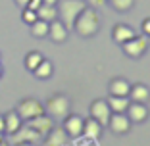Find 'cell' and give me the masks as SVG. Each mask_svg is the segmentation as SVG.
I'll use <instances>...</instances> for the list:
<instances>
[{
    "label": "cell",
    "mask_w": 150,
    "mask_h": 146,
    "mask_svg": "<svg viewBox=\"0 0 150 146\" xmlns=\"http://www.w3.org/2000/svg\"><path fill=\"white\" fill-rule=\"evenodd\" d=\"M73 31L81 39H93L100 31V16H98V12L94 8H91V6H85L73 23Z\"/></svg>",
    "instance_id": "6da1fadb"
},
{
    "label": "cell",
    "mask_w": 150,
    "mask_h": 146,
    "mask_svg": "<svg viewBox=\"0 0 150 146\" xmlns=\"http://www.w3.org/2000/svg\"><path fill=\"white\" fill-rule=\"evenodd\" d=\"M85 6H87L85 0H58V4H56L58 19L71 31L75 19H77V16L81 13V10H83Z\"/></svg>",
    "instance_id": "7a4b0ae2"
},
{
    "label": "cell",
    "mask_w": 150,
    "mask_h": 146,
    "mask_svg": "<svg viewBox=\"0 0 150 146\" xmlns=\"http://www.w3.org/2000/svg\"><path fill=\"white\" fill-rule=\"evenodd\" d=\"M69 111H71V100H69L67 94L56 92V94H52V96L46 98L44 114H48L52 119H64Z\"/></svg>",
    "instance_id": "3957f363"
},
{
    "label": "cell",
    "mask_w": 150,
    "mask_h": 146,
    "mask_svg": "<svg viewBox=\"0 0 150 146\" xmlns=\"http://www.w3.org/2000/svg\"><path fill=\"white\" fill-rule=\"evenodd\" d=\"M16 111H18V115L23 121H29L33 117H37V115L44 114V104L39 102L37 98H23V100L18 102Z\"/></svg>",
    "instance_id": "277c9868"
},
{
    "label": "cell",
    "mask_w": 150,
    "mask_h": 146,
    "mask_svg": "<svg viewBox=\"0 0 150 146\" xmlns=\"http://www.w3.org/2000/svg\"><path fill=\"white\" fill-rule=\"evenodd\" d=\"M121 48H123V52H125L127 58L139 60V58H142L144 52L148 50V37L146 35H135L133 39L125 40L123 44H121Z\"/></svg>",
    "instance_id": "5b68a950"
},
{
    "label": "cell",
    "mask_w": 150,
    "mask_h": 146,
    "mask_svg": "<svg viewBox=\"0 0 150 146\" xmlns=\"http://www.w3.org/2000/svg\"><path fill=\"white\" fill-rule=\"evenodd\" d=\"M64 125L62 129L67 133V137L69 138H79L81 135H83V125H85V119L81 117L79 114H67L66 117H64Z\"/></svg>",
    "instance_id": "8992f818"
},
{
    "label": "cell",
    "mask_w": 150,
    "mask_h": 146,
    "mask_svg": "<svg viewBox=\"0 0 150 146\" xmlns=\"http://www.w3.org/2000/svg\"><path fill=\"white\" fill-rule=\"evenodd\" d=\"M110 115H112V110H110V106H108L106 98H96V100L91 104V117L96 119L102 127H106V125H108Z\"/></svg>",
    "instance_id": "52a82bcc"
},
{
    "label": "cell",
    "mask_w": 150,
    "mask_h": 146,
    "mask_svg": "<svg viewBox=\"0 0 150 146\" xmlns=\"http://www.w3.org/2000/svg\"><path fill=\"white\" fill-rule=\"evenodd\" d=\"M131 125L133 123L127 117V114H112L106 127L110 129L114 135H127L129 131H131Z\"/></svg>",
    "instance_id": "ba28073f"
},
{
    "label": "cell",
    "mask_w": 150,
    "mask_h": 146,
    "mask_svg": "<svg viewBox=\"0 0 150 146\" xmlns=\"http://www.w3.org/2000/svg\"><path fill=\"white\" fill-rule=\"evenodd\" d=\"M125 114H127V117L131 119V123H144V121L148 119V115H150V110L142 102H129Z\"/></svg>",
    "instance_id": "9c48e42d"
},
{
    "label": "cell",
    "mask_w": 150,
    "mask_h": 146,
    "mask_svg": "<svg viewBox=\"0 0 150 146\" xmlns=\"http://www.w3.org/2000/svg\"><path fill=\"white\" fill-rule=\"evenodd\" d=\"M10 138H12V144H19V142H35L37 144L40 140V135L37 131H33L29 125H21L16 133L10 135Z\"/></svg>",
    "instance_id": "30bf717a"
},
{
    "label": "cell",
    "mask_w": 150,
    "mask_h": 146,
    "mask_svg": "<svg viewBox=\"0 0 150 146\" xmlns=\"http://www.w3.org/2000/svg\"><path fill=\"white\" fill-rule=\"evenodd\" d=\"M27 125H29L33 131H37L40 137H44V135L54 127V119L50 117L48 114H40V115H37V117H33V119H29Z\"/></svg>",
    "instance_id": "8fae6325"
},
{
    "label": "cell",
    "mask_w": 150,
    "mask_h": 146,
    "mask_svg": "<svg viewBox=\"0 0 150 146\" xmlns=\"http://www.w3.org/2000/svg\"><path fill=\"white\" fill-rule=\"evenodd\" d=\"M67 35H69V29L64 25L60 19H54V21L48 23V37L52 42H58V44H62L67 40Z\"/></svg>",
    "instance_id": "7c38bea8"
},
{
    "label": "cell",
    "mask_w": 150,
    "mask_h": 146,
    "mask_svg": "<svg viewBox=\"0 0 150 146\" xmlns=\"http://www.w3.org/2000/svg\"><path fill=\"white\" fill-rule=\"evenodd\" d=\"M69 137L62 127H52L44 135V146H66Z\"/></svg>",
    "instance_id": "4fadbf2b"
},
{
    "label": "cell",
    "mask_w": 150,
    "mask_h": 146,
    "mask_svg": "<svg viewBox=\"0 0 150 146\" xmlns=\"http://www.w3.org/2000/svg\"><path fill=\"white\" fill-rule=\"evenodd\" d=\"M135 35H137V31H135L131 25H127V23H115V25L112 27V39H114L117 44H123L125 40L133 39Z\"/></svg>",
    "instance_id": "5bb4252c"
},
{
    "label": "cell",
    "mask_w": 150,
    "mask_h": 146,
    "mask_svg": "<svg viewBox=\"0 0 150 146\" xmlns=\"http://www.w3.org/2000/svg\"><path fill=\"white\" fill-rule=\"evenodd\" d=\"M129 89H131V83L123 77H114L108 83V92L112 96H129Z\"/></svg>",
    "instance_id": "9a60e30c"
},
{
    "label": "cell",
    "mask_w": 150,
    "mask_h": 146,
    "mask_svg": "<svg viewBox=\"0 0 150 146\" xmlns=\"http://www.w3.org/2000/svg\"><path fill=\"white\" fill-rule=\"evenodd\" d=\"M102 131H104V127H102V125L98 123L96 119L88 117V119H85V125H83V135H81V137L88 138V140H98V138L102 137Z\"/></svg>",
    "instance_id": "2e32d148"
},
{
    "label": "cell",
    "mask_w": 150,
    "mask_h": 146,
    "mask_svg": "<svg viewBox=\"0 0 150 146\" xmlns=\"http://www.w3.org/2000/svg\"><path fill=\"white\" fill-rule=\"evenodd\" d=\"M148 98H150L148 85H144V83L131 85V89H129V100H131V102H142V104H146Z\"/></svg>",
    "instance_id": "e0dca14e"
},
{
    "label": "cell",
    "mask_w": 150,
    "mask_h": 146,
    "mask_svg": "<svg viewBox=\"0 0 150 146\" xmlns=\"http://www.w3.org/2000/svg\"><path fill=\"white\" fill-rule=\"evenodd\" d=\"M21 125H23V119L18 115V111H16V110L4 114V133L12 135V133H16Z\"/></svg>",
    "instance_id": "ac0fdd59"
},
{
    "label": "cell",
    "mask_w": 150,
    "mask_h": 146,
    "mask_svg": "<svg viewBox=\"0 0 150 146\" xmlns=\"http://www.w3.org/2000/svg\"><path fill=\"white\" fill-rule=\"evenodd\" d=\"M108 100V106H110V110H112V114H125V110H127V106H129V96H108L106 98Z\"/></svg>",
    "instance_id": "d6986e66"
},
{
    "label": "cell",
    "mask_w": 150,
    "mask_h": 146,
    "mask_svg": "<svg viewBox=\"0 0 150 146\" xmlns=\"http://www.w3.org/2000/svg\"><path fill=\"white\" fill-rule=\"evenodd\" d=\"M52 73H54V63L50 62V60H46V58H44L42 62L35 67V71H33V75H35L37 79H50Z\"/></svg>",
    "instance_id": "ffe728a7"
},
{
    "label": "cell",
    "mask_w": 150,
    "mask_h": 146,
    "mask_svg": "<svg viewBox=\"0 0 150 146\" xmlns=\"http://www.w3.org/2000/svg\"><path fill=\"white\" fill-rule=\"evenodd\" d=\"M37 16H39V19L50 23V21H54V19H58V10H56V6L40 4L39 8H37Z\"/></svg>",
    "instance_id": "44dd1931"
},
{
    "label": "cell",
    "mask_w": 150,
    "mask_h": 146,
    "mask_svg": "<svg viewBox=\"0 0 150 146\" xmlns=\"http://www.w3.org/2000/svg\"><path fill=\"white\" fill-rule=\"evenodd\" d=\"M29 27H31V35L37 37V39H44V37H48V21L37 19V21H33Z\"/></svg>",
    "instance_id": "7402d4cb"
},
{
    "label": "cell",
    "mask_w": 150,
    "mask_h": 146,
    "mask_svg": "<svg viewBox=\"0 0 150 146\" xmlns=\"http://www.w3.org/2000/svg\"><path fill=\"white\" fill-rule=\"evenodd\" d=\"M42 60H44L42 52H39V50H31V52L25 56V67H27L29 71H35V67L39 66Z\"/></svg>",
    "instance_id": "603a6c76"
},
{
    "label": "cell",
    "mask_w": 150,
    "mask_h": 146,
    "mask_svg": "<svg viewBox=\"0 0 150 146\" xmlns=\"http://www.w3.org/2000/svg\"><path fill=\"white\" fill-rule=\"evenodd\" d=\"M106 4H110L115 12L119 13H125L135 6V0H106Z\"/></svg>",
    "instance_id": "cb8c5ba5"
},
{
    "label": "cell",
    "mask_w": 150,
    "mask_h": 146,
    "mask_svg": "<svg viewBox=\"0 0 150 146\" xmlns=\"http://www.w3.org/2000/svg\"><path fill=\"white\" fill-rule=\"evenodd\" d=\"M21 10H23V12H21V19H23V23L31 25L33 21H37V19H39V16H37L35 10H31V8H21Z\"/></svg>",
    "instance_id": "d4e9b609"
},
{
    "label": "cell",
    "mask_w": 150,
    "mask_h": 146,
    "mask_svg": "<svg viewBox=\"0 0 150 146\" xmlns=\"http://www.w3.org/2000/svg\"><path fill=\"white\" fill-rule=\"evenodd\" d=\"M85 4L91 6V8H94V10H100L102 6L106 4V0H85Z\"/></svg>",
    "instance_id": "484cf974"
},
{
    "label": "cell",
    "mask_w": 150,
    "mask_h": 146,
    "mask_svg": "<svg viewBox=\"0 0 150 146\" xmlns=\"http://www.w3.org/2000/svg\"><path fill=\"white\" fill-rule=\"evenodd\" d=\"M141 29H142V35H146V37L150 39V18L142 19V23H141Z\"/></svg>",
    "instance_id": "4316f807"
},
{
    "label": "cell",
    "mask_w": 150,
    "mask_h": 146,
    "mask_svg": "<svg viewBox=\"0 0 150 146\" xmlns=\"http://www.w3.org/2000/svg\"><path fill=\"white\" fill-rule=\"evenodd\" d=\"M42 4V0H29V4H27V8H31V10H35L37 12V8Z\"/></svg>",
    "instance_id": "83f0119b"
},
{
    "label": "cell",
    "mask_w": 150,
    "mask_h": 146,
    "mask_svg": "<svg viewBox=\"0 0 150 146\" xmlns=\"http://www.w3.org/2000/svg\"><path fill=\"white\" fill-rule=\"evenodd\" d=\"M13 2H16L19 8H27V4H29V0H13Z\"/></svg>",
    "instance_id": "f1b7e54d"
},
{
    "label": "cell",
    "mask_w": 150,
    "mask_h": 146,
    "mask_svg": "<svg viewBox=\"0 0 150 146\" xmlns=\"http://www.w3.org/2000/svg\"><path fill=\"white\" fill-rule=\"evenodd\" d=\"M0 133H4V114H0Z\"/></svg>",
    "instance_id": "f546056e"
},
{
    "label": "cell",
    "mask_w": 150,
    "mask_h": 146,
    "mask_svg": "<svg viewBox=\"0 0 150 146\" xmlns=\"http://www.w3.org/2000/svg\"><path fill=\"white\" fill-rule=\"evenodd\" d=\"M12 146H37L35 142H19V144H12Z\"/></svg>",
    "instance_id": "4dcf8cb0"
},
{
    "label": "cell",
    "mask_w": 150,
    "mask_h": 146,
    "mask_svg": "<svg viewBox=\"0 0 150 146\" xmlns=\"http://www.w3.org/2000/svg\"><path fill=\"white\" fill-rule=\"evenodd\" d=\"M42 4H50V6H56L58 0H42Z\"/></svg>",
    "instance_id": "1f68e13d"
},
{
    "label": "cell",
    "mask_w": 150,
    "mask_h": 146,
    "mask_svg": "<svg viewBox=\"0 0 150 146\" xmlns=\"http://www.w3.org/2000/svg\"><path fill=\"white\" fill-rule=\"evenodd\" d=\"M0 146H12V144H8V142H4V140H2V142H0Z\"/></svg>",
    "instance_id": "d6a6232c"
},
{
    "label": "cell",
    "mask_w": 150,
    "mask_h": 146,
    "mask_svg": "<svg viewBox=\"0 0 150 146\" xmlns=\"http://www.w3.org/2000/svg\"><path fill=\"white\" fill-rule=\"evenodd\" d=\"M2 140H4V133H0V142H2Z\"/></svg>",
    "instance_id": "836d02e7"
},
{
    "label": "cell",
    "mask_w": 150,
    "mask_h": 146,
    "mask_svg": "<svg viewBox=\"0 0 150 146\" xmlns=\"http://www.w3.org/2000/svg\"><path fill=\"white\" fill-rule=\"evenodd\" d=\"M2 71H4V69H2V63H0V77H2Z\"/></svg>",
    "instance_id": "e575fe53"
}]
</instances>
